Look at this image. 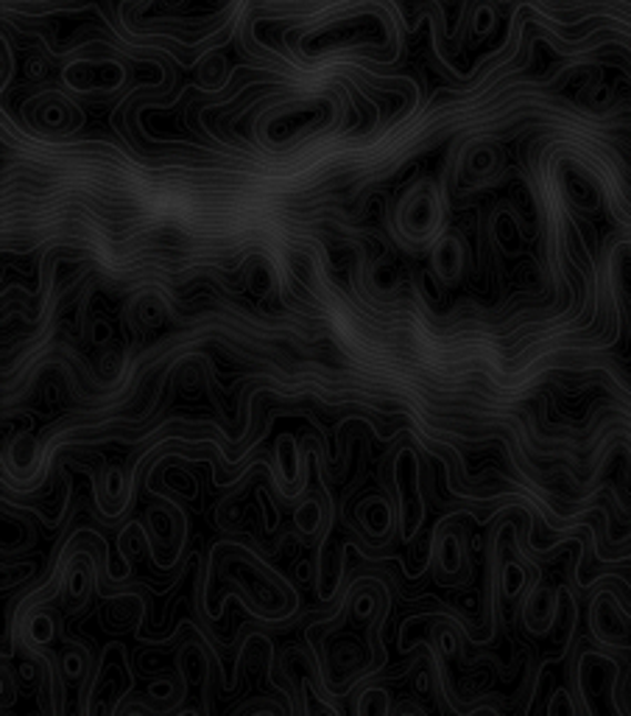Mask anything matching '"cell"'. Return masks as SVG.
Listing matches in <instances>:
<instances>
[{
    "label": "cell",
    "mask_w": 631,
    "mask_h": 716,
    "mask_svg": "<svg viewBox=\"0 0 631 716\" xmlns=\"http://www.w3.org/2000/svg\"><path fill=\"white\" fill-rule=\"evenodd\" d=\"M458 559H461V552H458V541H456V537H447V543H445V557H441V563H445L447 571H456L458 568Z\"/></svg>",
    "instance_id": "obj_1"
},
{
    "label": "cell",
    "mask_w": 631,
    "mask_h": 716,
    "mask_svg": "<svg viewBox=\"0 0 631 716\" xmlns=\"http://www.w3.org/2000/svg\"><path fill=\"white\" fill-rule=\"evenodd\" d=\"M550 716H576L573 705H570L568 694L559 692L557 697H553V705H550Z\"/></svg>",
    "instance_id": "obj_2"
},
{
    "label": "cell",
    "mask_w": 631,
    "mask_h": 716,
    "mask_svg": "<svg viewBox=\"0 0 631 716\" xmlns=\"http://www.w3.org/2000/svg\"><path fill=\"white\" fill-rule=\"evenodd\" d=\"M520 585H522V571L517 568V565H509V579H506V591H509V594H517V591H520Z\"/></svg>",
    "instance_id": "obj_3"
}]
</instances>
